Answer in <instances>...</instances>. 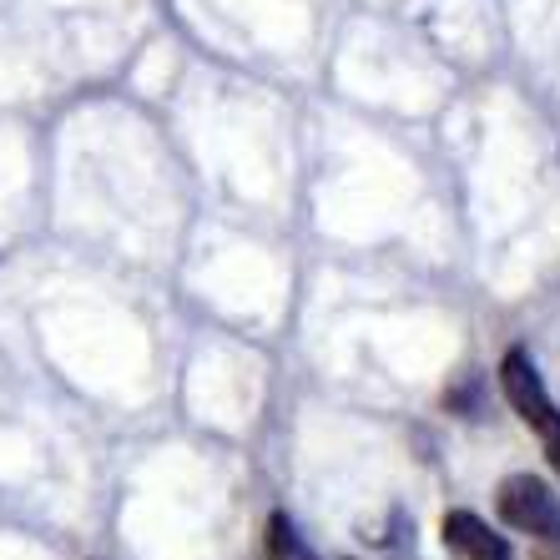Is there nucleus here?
<instances>
[{
	"label": "nucleus",
	"instance_id": "nucleus-3",
	"mask_svg": "<svg viewBox=\"0 0 560 560\" xmlns=\"http://www.w3.org/2000/svg\"><path fill=\"white\" fill-rule=\"evenodd\" d=\"M444 546L455 550L459 560H510L505 535H495L480 515H469V510H450V515H444Z\"/></svg>",
	"mask_w": 560,
	"mask_h": 560
},
{
	"label": "nucleus",
	"instance_id": "nucleus-1",
	"mask_svg": "<svg viewBox=\"0 0 560 560\" xmlns=\"http://www.w3.org/2000/svg\"><path fill=\"white\" fill-rule=\"evenodd\" d=\"M500 389H505L510 409L540 434L550 465H556V475H560V409L550 405L546 384H540V374H535V364H530V353L525 349H510L505 359H500Z\"/></svg>",
	"mask_w": 560,
	"mask_h": 560
},
{
	"label": "nucleus",
	"instance_id": "nucleus-2",
	"mask_svg": "<svg viewBox=\"0 0 560 560\" xmlns=\"http://www.w3.org/2000/svg\"><path fill=\"white\" fill-rule=\"evenodd\" d=\"M495 505H500V521H505L510 530L535 535V540H546V546H560V495L546 480H535V475H510V480H500Z\"/></svg>",
	"mask_w": 560,
	"mask_h": 560
},
{
	"label": "nucleus",
	"instance_id": "nucleus-4",
	"mask_svg": "<svg viewBox=\"0 0 560 560\" xmlns=\"http://www.w3.org/2000/svg\"><path fill=\"white\" fill-rule=\"evenodd\" d=\"M268 550H273V560H313V550L299 540V530H293L288 515H273V525H268Z\"/></svg>",
	"mask_w": 560,
	"mask_h": 560
}]
</instances>
